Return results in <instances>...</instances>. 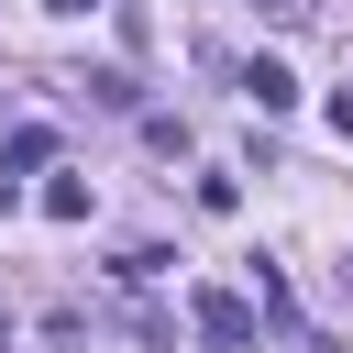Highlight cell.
<instances>
[{"label": "cell", "instance_id": "cell-1", "mask_svg": "<svg viewBox=\"0 0 353 353\" xmlns=\"http://www.w3.org/2000/svg\"><path fill=\"white\" fill-rule=\"evenodd\" d=\"M265 320H254V298H232V287H199V342H221V353H243Z\"/></svg>", "mask_w": 353, "mask_h": 353}, {"label": "cell", "instance_id": "cell-2", "mask_svg": "<svg viewBox=\"0 0 353 353\" xmlns=\"http://www.w3.org/2000/svg\"><path fill=\"white\" fill-rule=\"evenodd\" d=\"M243 99H254V110H265V121H276V110H298V77H287V66H265V55H254V66H243Z\"/></svg>", "mask_w": 353, "mask_h": 353}, {"label": "cell", "instance_id": "cell-3", "mask_svg": "<svg viewBox=\"0 0 353 353\" xmlns=\"http://www.w3.org/2000/svg\"><path fill=\"white\" fill-rule=\"evenodd\" d=\"M44 154H55V132L33 121V132H11V154H0V176H22V165H44Z\"/></svg>", "mask_w": 353, "mask_h": 353}, {"label": "cell", "instance_id": "cell-4", "mask_svg": "<svg viewBox=\"0 0 353 353\" xmlns=\"http://www.w3.org/2000/svg\"><path fill=\"white\" fill-rule=\"evenodd\" d=\"M44 221H88V176H55L44 188Z\"/></svg>", "mask_w": 353, "mask_h": 353}, {"label": "cell", "instance_id": "cell-5", "mask_svg": "<svg viewBox=\"0 0 353 353\" xmlns=\"http://www.w3.org/2000/svg\"><path fill=\"white\" fill-rule=\"evenodd\" d=\"M265 11H276L287 33H309V22H320V0H265Z\"/></svg>", "mask_w": 353, "mask_h": 353}, {"label": "cell", "instance_id": "cell-6", "mask_svg": "<svg viewBox=\"0 0 353 353\" xmlns=\"http://www.w3.org/2000/svg\"><path fill=\"white\" fill-rule=\"evenodd\" d=\"M331 132H342V143H353V88H342V99H331Z\"/></svg>", "mask_w": 353, "mask_h": 353}, {"label": "cell", "instance_id": "cell-7", "mask_svg": "<svg viewBox=\"0 0 353 353\" xmlns=\"http://www.w3.org/2000/svg\"><path fill=\"white\" fill-rule=\"evenodd\" d=\"M44 11H66V22H77V11H99V0H44Z\"/></svg>", "mask_w": 353, "mask_h": 353}]
</instances>
